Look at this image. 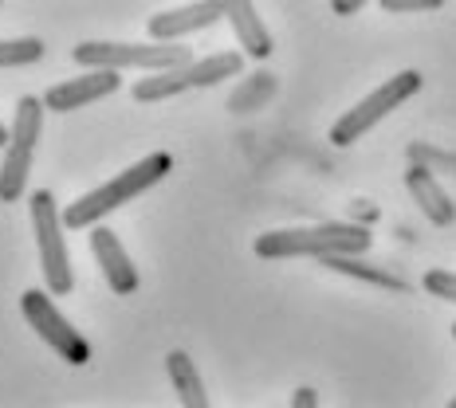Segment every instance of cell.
<instances>
[{
    "mask_svg": "<svg viewBox=\"0 0 456 408\" xmlns=\"http://www.w3.org/2000/svg\"><path fill=\"white\" fill-rule=\"evenodd\" d=\"M374 236L366 224H307V228H280V232L256 236V255L260 260H322L335 252H370Z\"/></svg>",
    "mask_w": 456,
    "mask_h": 408,
    "instance_id": "1",
    "label": "cell"
},
{
    "mask_svg": "<svg viewBox=\"0 0 456 408\" xmlns=\"http://www.w3.org/2000/svg\"><path fill=\"white\" fill-rule=\"evenodd\" d=\"M174 169V157L166 154V149H158V154H150V157H142L138 165H130V169H122L118 177H110L107 185H99L94 193L87 196H79L75 204L63 208V224L68 228H91V224H99L107 212H114L118 204H126V201H134V196H142L146 188H154L161 177Z\"/></svg>",
    "mask_w": 456,
    "mask_h": 408,
    "instance_id": "2",
    "label": "cell"
},
{
    "mask_svg": "<svg viewBox=\"0 0 456 408\" xmlns=\"http://www.w3.org/2000/svg\"><path fill=\"white\" fill-rule=\"evenodd\" d=\"M79 68H114V71H161L177 63H193V52L182 40H154V44H107V40H83L75 47Z\"/></svg>",
    "mask_w": 456,
    "mask_h": 408,
    "instance_id": "3",
    "label": "cell"
},
{
    "mask_svg": "<svg viewBox=\"0 0 456 408\" xmlns=\"http://www.w3.org/2000/svg\"><path fill=\"white\" fill-rule=\"evenodd\" d=\"M44 99H20L16 102V118H12V138L4 146V165H0V201L12 204L24 196L28 173H32V157H36V141L44 130Z\"/></svg>",
    "mask_w": 456,
    "mask_h": 408,
    "instance_id": "4",
    "label": "cell"
},
{
    "mask_svg": "<svg viewBox=\"0 0 456 408\" xmlns=\"http://www.w3.org/2000/svg\"><path fill=\"white\" fill-rule=\"evenodd\" d=\"M32 228H36V244H40V268H44V283L55 299L71 295L75 291V275H71V260H68V244H63V216L55 212V196L40 188L32 193Z\"/></svg>",
    "mask_w": 456,
    "mask_h": 408,
    "instance_id": "5",
    "label": "cell"
},
{
    "mask_svg": "<svg viewBox=\"0 0 456 408\" xmlns=\"http://www.w3.org/2000/svg\"><path fill=\"white\" fill-rule=\"evenodd\" d=\"M421 83H425L421 71H402V75H394V79H386L382 87L370 91L358 107H350L335 126H330V141H335V146H354V141L362 134H370L389 110H397L405 99H413V94L421 91Z\"/></svg>",
    "mask_w": 456,
    "mask_h": 408,
    "instance_id": "6",
    "label": "cell"
},
{
    "mask_svg": "<svg viewBox=\"0 0 456 408\" xmlns=\"http://www.w3.org/2000/svg\"><path fill=\"white\" fill-rule=\"evenodd\" d=\"M20 310H24L28 326H32L36 334H40L68 365H87L91 362V341L83 338L79 330H75L71 322L60 315V310H55L52 291H24V295H20Z\"/></svg>",
    "mask_w": 456,
    "mask_h": 408,
    "instance_id": "7",
    "label": "cell"
},
{
    "mask_svg": "<svg viewBox=\"0 0 456 408\" xmlns=\"http://www.w3.org/2000/svg\"><path fill=\"white\" fill-rule=\"evenodd\" d=\"M118 87H122V79L114 68H87V75H79V79L55 83V87L44 94V107L55 114H71V110H83L87 102L107 99V94H114Z\"/></svg>",
    "mask_w": 456,
    "mask_h": 408,
    "instance_id": "8",
    "label": "cell"
},
{
    "mask_svg": "<svg viewBox=\"0 0 456 408\" xmlns=\"http://www.w3.org/2000/svg\"><path fill=\"white\" fill-rule=\"evenodd\" d=\"M221 16V0H193V4L174 8V12L150 16V40H185V36L213 28Z\"/></svg>",
    "mask_w": 456,
    "mask_h": 408,
    "instance_id": "9",
    "label": "cell"
},
{
    "mask_svg": "<svg viewBox=\"0 0 456 408\" xmlns=\"http://www.w3.org/2000/svg\"><path fill=\"white\" fill-rule=\"evenodd\" d=\"M91 252H94V260H99V268H102V275H107L114 295H134L138 291V271H134L126 248L118 244V236H114L110 228H94L91 232Z\"/></svg>",
    "mask_w": 456,
    "mask_h": 408,
    "instance_id": "10",
    "label": "cell"
},
{
    "mask_svg": "<svg viewBox=\"0 0 456 408\" xmlns=\"http://www.w3.org/2000/svg\"><path fill=\"white\" fill-rule=\"evenodd\" d=\"M405 188L413 193V201L421 204V212L429 216L436 228H449L456 220V204L449 201V193L441 188V181H436V173H433L429 165L413 161V165L405 169Z\"/></svg>",
    "mask_w": 456,
    "mask_h": 408,
    "instance_id": "11",
    "label": "cell"
},
{
    "mask_svg": "<svg viewBox=\"0 0 456 408\" xmlns=\"http://www.w3.org/2000/svg\"><path fill=\"white\" fill-rule=\"evenodd\" d=\"M221 12H224V20L232 24V32H236V40H240L244 55H252V60H268V55L275 52L272 32L264 28L260 16H256L252 0H221Z\"/></svg>",
    "mask_w": 456,
    "mask_h": 408,
    "instance_id": "12",
    "label": "cell"
},
{
    "mask_svg": "<svg viewBox=\"0 0 456 408\" xmlns=\"http://www.w3.org/2000/svg\"><path fill=\"white\" fill-rule=\"evenodd\" d=\"M322 268H330V271H338V275H354V279L374 283V287H386V291H397V295H405V291H410V283H405L402 275H394V271H386V268H374V263H366L362 255H354V252L322 255Z\"/></svg>",
    "mask_w": 456,
    "mask_h": 408,
    "instance_id": "13",
    "label": "cell"
},
{
    "mask_svg": "<svg viewBox=\"0 0 456 408\" xmlns=\"http://www.w3.org/2000/svg\"><path fill=\"white\" fill-rule=\"evenodd\" d=\"M166 369H169V381H174L177 401H182L185 408H208L205 381H201V373H197L193 357H189L185 349H174V354L166 357Z\"/></svg>",
    "mask_w": 456,
    "mask_h": 408,
    "instance_id": "14",
    "label": "cell"
},
{
    "mask_svg": "<svg viewBox=\"0 0 456 408\" xmlns=\"http://www.w3.org/2000/svg\"><path fill=\"white\" fill-rule=\"evenodd\" d=\"M244 71V55L240 52H216L208 60H193L185 63V79H189V91L193 87H216L224 79H236Z\"/></svg>",
    "mask_w": 456,
    "mask_h": 408,
    "instance_id": "15",
    "label": "cell"
},
{
    "mask_svg": "<svg viewBox=\"0 0 456 408\" xmlns=\"http://www.w3.org/2000/svg\"><path fill=\"white\" fill-rule=\"evenodd\" d=\"M182 91H189L185 63H177V68L150 71L146 79L134 83V99L138 102H161V99H174V94H182Z\"/></svg>",
    "mask_w": 456,
    "mask_h": 408,
    "instance_id": "16",
    "label": "cell"
},
{
    "mask_svg": "<svg viewBox=\"0 0 456 408\" xmlns=\"http://www.w3.org/2000/svg\"><path fill=\"white\" fill-rule=\"evenodd\" d=\"M44 55V40L24 36V40H0V68H24Z\"/></svg>",
    "mask_w": 456,
    "mask_h": 408,
    "instance_id": "17",
    "label": "cell"
},
{
    "mask_svg": "<svg viewBox=\"0 0 456 408\" xmlns=\"http://www.w3.org/2000/svg\"><path fill=\"white\" fill-rule=\"evenodd\" d=\"M421 287L429 291L433 299H444V302H456V275L452 271H441V268H433V271H425V279H421Z\"/></svg>",
    "mask_w": 456,
    "mask_h": 408,
    "instance_id": "18",
    "label": "cell"
},
{
    "mask_svg": "<svg viewBox=\"0 0 456 408\" xmlns=\"http://www.w3.org/2000/svg\"><path fill=\"white\" fill-rule=\"evenodd\" d=\"M410 161H421V165H429L433 173L436 169L456 173V154H436V149H429V146H410Z\"/></svg>",
    "mask_w": 456,
    "mask_h": 408,
    "instance_id": "19",
    "label": "cell"
},
{
    "mask_svg": "<svg viewBox=\"0 0 456 408\" xmlns=\"http://www.w3.org/2000/svg\"><path fill=\"white\" fill-rule=\"evenodd\" d=\"M378 4H382L386 12H433L444 0H378Z\"/></svg>",
    "mask_w": 456,
    "mask_h": 408,
    "instance_id": "20",
    "label": "cell"
},
{
    "mask_svg": "<svg viewBox=\"0 0 456 408\" xmlns=\"http://www.w3.org/2000/svg\"><path fill=\"white\" fill-rule=\"evenodd\" d=\"M366 4L370 0H330V8H335L338 16H354V12H362Z\"/></svg>",
    "mask_w": 456,
    "mask_h": 408,
    "instance_id": "21",
    "label": "cell"
},
{
    "mask_svg": "<svg viewBox=\"0 0 456 408\" xmlns=\"http://www.w3.org/2000/svg\"><path fill=\"white\" fill-rule=\"evenodd\" d=\"M291 404H296V408H315V404H319L315 388H296V396H291Z\"/></svg>",
    "mask_w": 456,
    "mask_h": 408,
    "instance_id": "22",
    "label": "cell"
},
{
    "mask_svg": "<svg viewBox=\"0 0 456 408\" xmlns=\"http://www.w3.org/2000/svg\"><path fill=\"white\" fill-rule=\"evenodd\" d=\"M8 138H12V130H8V126H4V122H0V149H4V146H8Z\"/></svg>",
    "mask_w": 456,
    "mask_h": 408,
    "instance_id": "23",
    "label": "cell"
},
{
    "mask_svg": "<svg viewBox=\"0 0 456 408\" xmlns=\"http://www.w3.org/2000/svg\"><path fill=\"white\" fill-rule=\"evenodd\" d=\"M452 338H456V322H452Z\"/></svg>",
    "mask_w": 456,
    "mask_h": 408,
    "instance_id": "24",
    "label": "cell"
},
{
    "mask_svg": "<svg viewBox=\"0 0 456 408\" xmlns=\"http://www.w3.org/2000/svg\"><path fill=\"white\" fill-rule=\"evenodd\" d=\"M452 408H456V396H452Z\"/></svg>",
    "mask_w": 456,
    "mask_h": 408,
    "instance_id": "25",
    "label": "cell"
}]
</instances>
